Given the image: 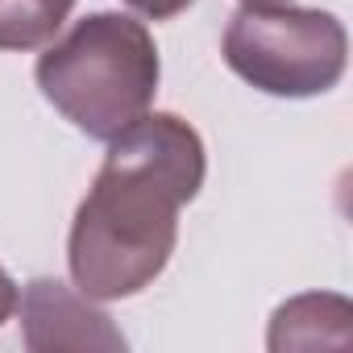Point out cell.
Returning a JSON list of instances; mask_svg holds the SVG:
<instances>
[{"mask_svg":"<svg viewBox=\"0 0 353 353\" xmlns=\"http://www.w3.org/2000/svg\"><path fill=\"white\" fill-rule=\"evenodd\" d=\"M204 141L174 112H145L108 141L83 196L67 262L88 299H125L150 287L179 237V208L204 188Z\"/></svg>","mask_w":353,"mask_h":353,"instance_id":"obj_1","label":"cell"},{"mask_svg":"<svg viewBox=\"0 0 353 353\" xmlns=\"http://www.w3.org/2000/svg\"><path fill=\"white\" fill-rule=\"evenodd\" d=\"M158 46L125 13H92L38 59L42 96L88 137L112 141L150 112L158 92Z\"/></svg>","mask_w":353,"mask_h":353,"instance_id":"obj_2","label":"cell"},{"mask_svg":"<svg viewBox=\"0 0 353 353\" xmlns=\"http://www.w3.org/2000/svg\"><path fill=\"white\" fill-rule=\"evenodd\" d=\"M225 63L266 96H320L341 83L349 63L345 26L324 9L241 5L225 30Z\"/></svg>","mask_w":353,"mask_h":353,"instance_id":"obj_3","label":"cell"},{"mask_svg":"<svg viewBox=\"0 0 353 353\" xmlns=\"http://www.w3.org/2000/svg\"><path fill=\"white\" fill-rule=\"evenodd\" d=\"M21 312V336L34 353H59V349H125V336L112 328V320L83 295L71 291L59 279H34L17 295Z\"/></svg>","mask_w":353,"mask_h":353,"instance_id":"obj_4","label":"cell"},{"mask_svg":"<svg viewBox=\"0 0 353 353\" xmlns=\"http://www.w3.org/2000/svg\"><path fill=\"white\" fill-rule=\"evenodd\" d=\"M353 341V303L345 295H295L270 316L266 345L274 353L287 349H349Z\"/></svg>","mask_w":353,"mask_h":353,"instance_id":"obj_5","label":"cell"},{"mask_svg":"<svg viewBox=\"0 0 353 353\" xmlns=\"http://www.w3.org/2000/svg\"><path fill=\"white\" fill-rule=\"evenodd\" d=\"M75 0H0V50H38L46 46Z\"/></svg>","mask_w":353,"mask_h":353,"instance_id":"obj_6","label":"cell"},{"mask_svg":"<svg viewBox=\"0 0 353 353\" xmlns=\"http://www.w3.org/2000/svg\"><path fill=\"white\" fill-rule=\"evenodd\" d=\"M125 5L150 21H170V17H179L188 5H196V0H125Z\"/></svg>","mask_w":353,"mask_h":353,"instance_id":"obj_7","label":"cell"},{"mask_svg":"<svg viewBox=\"0 0 353 353\" xmlns=\"http://www.w3.org/2000/svg\"><path fill=\"white\" fill-rule=\"evenodd\" d=\"M17 283L9 279V270L5 266H0V324H5V320H13V312H17Z\"/></svg>","mask_w":353,"mask_h":353,"instance_id":"obj_8","label":"cell"},{"mask_svg":"<svg viewBox=\"0 0 353 353\" xmlns=\"http://www.w3.org/2000/svg\"><path fill=\"white\" fill-rule=\"evenodd\" d=\"M241 5H287V0H241Z\"/></svg>","mask_w":353,"mask_h":353,"instance_id":"obj_9","label":"cell"}]
</instances>
